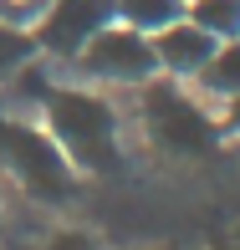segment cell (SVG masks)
Returning <instances> with one entry per match:
<instances>
[{"mask_svg": "<svg viewBox=\"0 0 240 250\" xmlns=\"http://www.w3.org/2000/svg\"><path fill=\"white\" fill-rule=\"evenodd\" d=\"M41 128L56 138L66 164L77 174H118L123 168V143H118V112L108 97L87 87H46L41 97Z\"/></svg>", "mask_w": 240, "mask_h": 250, "instance_id": "cell-1", "label": "cell"}, {"mask_svg": "<svg viewBox=\"0 0 240 250\" xmlns=\"http://www.w3.org/2000/svg\"><path fill=\"white\" fill-rule=\"evenodd\" d=\"M138 107H143V128L148 143L169 158H184V164H199V158H215L225 143V128L210 118V112L194 102L174 77H148L138 87Z\"/></svg>", "mask_w": 240, "mask_h": 250, "instance_id": "cell-2", "label": "cell"}, {"mask_svg": "<svg viewBox=\"0 0 240 250\" xmlns=\"http://www.w3.org/2000/svg\"><path fill=\"white\" fill-rule=\"evenodd\" d=\"M0 168L36 204H66L77 194V168L66 164L56 138L16 107H0Z\"/></svg>", "mask_w": 240, "mask_h": 250, "instance_id": "cell-3", "label": "cell"}, {"mask_svg": "<svg viewBox=\"0 0 240 250\" xmlns=\"http://www.w3.org/2000/svg\"><path fill=\"white\" fill-rule=\"evenodd\" d=\"M72 66L87 82H108V87H143L148 77H158L153 41H148L143 31L123 26V21H108V26L72 56Z\"/></svg>", "mask_w": 240, "mask_h": 250, "instance_id": "cell-4", "label": "cell"}, {"mask_svg": "<svg viewBox=\"0 0 240 250\" xmlns=\"http://www.w3.org/2000/svg\"><path fill=\"white\" fill-rule=\"evenodd\" d=\"M108 21H112V0H46V10L31 21V36H36L41 56L72 62Z\"/></svg>", "mask_w": 240, "mask_h": 250, "instance_id": "cell-5", "label": "cell"}, {"mask_svg": "<svg viewBox=\"0 0 240 250\" xmlns=\"http://www.w3.org/2000/svg\"><path fill=\"white\" fill-rule=\"evenodd\" d=\"M148 41H153V62H158V72L174 77V82H194V72H199V66L215 56V46H220V41H215L210 31H199L189 16L169 21V26L153 31Z\"/></svg>", "mask_w": 240, "mask_h": 250, "instance_id": "cell-6", "label": "cell"}, {"mask_svg": "<svg viewBox=\"0 0 240 250\" xmlns=\"http://www.w3.org/2000/svg\"><path fill=\"white\" fill-rule=\"evenodd\" d=\"M194 82H199L210 97H220V102L235 97V92H240V36H235V41H220L215 56L194 72Z\"/></svg>", "mask_w": 240, "mask_h": 250, "instance_id": "cell-7", "label": "cell"}, {"mask_svg": "<svg viewBox=\"0 0 240 250\" xmlns=\"http://www.w3.org/2000/svg\"><path fill=\"white\" fill-rule=\"evenodd\" d=\"M179 16H184V0H112V21L143 31V36L164 31L169 21H179Z\"/></svg>", "mask_w": 240, "mask_h": 250, "instance_id": "cell-8", "label": "cell"}, {"mask_svg": "<svg viewBox=\"0 0 240 250\" xmlns=\"http://www.w3.org/2000/svg\"><path fill=\"white\" fill-rule=\"evenodd\" d=\"M184 16L199 31H210L215 41H235L240 36V0H184Z\"/></svg>", "mask_w": 240, "mask_h": 250, "instance_id": "cell-9", "label": "cell"}, {"mask_svg": "<svg viewBox=\"0 0 240 250\" xmlns=\"http://www.w3.org/2000/svg\"><path fill=\"white\" fill-rule=\"evenodd\" d=\"M31 56H41V51H36V36H31V26H10V21H0V87H5L10 77L31 62Z\"/></svg>", "mask_w": 240, "mask_h": 250, "instance_id": "cell-10", "label": "cell"}, {"mask_svg": "<svg viewBox=\"0 0 240 250\" xmlns=\"http://www.w3.org/2000/svg\"><path fill=\"white\" fill-rule=\"evenodd\" d=\"M41 10H46V0H0V21H10V26H31Z\"/></svg>", "mask_w": 240, "mask_h": 250, "instance_id": "cell-11", "label": "cell"}, {"mask_svg": "<svg viewBox=\"0 0 240 250\" xmlns=\"http://www.w3.org/2000/svg\"><path fill=\"white\" fill-rule=\"evenodd\" d=\"M46 250H102L87 230H56L51 240H46Z\"/></svg>", "mask_w": 240, "mask_h": 250, "instance_id": "cell-12", "label": "cell"}, {"mask_svg": "<svg viewBox=\"0 0 240 250\" xmlns=\"http://www.w3.org/2000/svg\"><path fill=\"white\" fill-rule=\"evenodd\" d=\"M225 123H230V133L240 138V92H235V97H225Z\"/></svg>", "mask_w": 240, "mask_h": 250, "instance_id": "cell-13", "label": "cell"}]
</instances>
